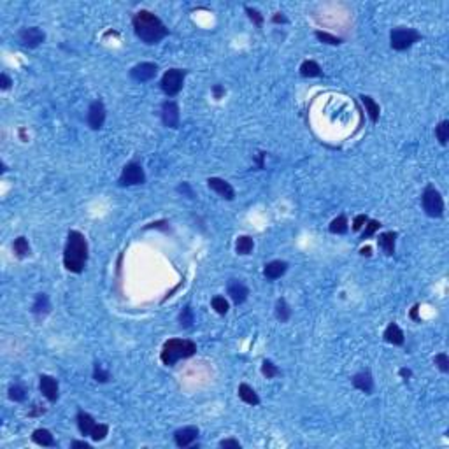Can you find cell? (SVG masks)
<instances>
[{
  "mask_svg": "<svg viewBox=\"0 0 449 449\" xmlns=\"http://www.w3.org/2000/svg\"><path fill=\"white\" fill-rule=\"evenodd\" d=\"M132 26H134L135 35L142 41L144 44H158L162 39L169 35V28L165 26L160 18L155 13L147 9L137 11L132 18Z\"/></svg>",
  "mask_w": 449,
  "mask_h": 449,
  "instance_id": "1",
  "label": "cell"
},
{
  "mask_svg": "<svg viewBox=\"0 0 449 449\" xmlns=\"http://www.w3.org/2000/svg\"><path fill=\"white\" fill-rule=\"evenodd\" d=\"M88 241L79 230H70L63 249V267L72 274H81L88 264Z\"/></svg>",
  "mask_w": 449,
  "mask_h": 449,
  "instance_id": "2",
  "label": "cell"
},
{
  "mask_svg": "<svg viewBox=\"0 0 449 449\" xmlns=\"http://www.w3.org/2000/svg\"><path fill=\"white\" fill-rule=\"evenodd\" d=\"M197 353V344L190 339H169L163 344L160 360L165 367H174L179 360L192 358Z\"/></svg>",
  "mask_w": 449,
  "mask_h": 449,
  "instance_id": "3",
  "label": "cell"
},
{
  "mask_svg": "<svg viewBox=\"0 0 449 449\" xmlns=\"http://www.w3.org/2000/svg\"><path fill=\"white\" fill-rule=\"evenodd\" d=\"M421 41V33L416 28L409 26H397L390 32V46L395 51H405L410 46H414Z\"/></svg>",
  "mask_w": 449,
  "mask_h": 449,
  "instance_id": "4",
  "label": "cell"
},
{
  "mask_svg": "<svg viewBox=\"0 0 449 449\" xmlns=\"http://www.w3.org/2000/svg\"><path fill=\"white\" fill-rule=\"evenodd\" d=\"M421 205L425 214L430 218H442L444 216V199L433 184H428L421 195Z\"/></svg>",
  "mask_w": 449,
  "mask_h": 449,
  "instance_id": "5",
  "label": "cell"
},
{
  "mask_svg": "<svg viewBox=\"0 0 449 449\" xmlns=\"http://www.w3.org/2000/svg\"><path fill=\"white\" fill-rule=\"evenodd\" d=\"M186 74H188V70H184V68H169L160 79V88L167 97H176L182 90Z\"/></svg>",
  "mask_w": 449,
  "mask_h": 449,
  "instance_id": "6",
  "label": "cell"
},
{
  "mask_svg": "<svg viewBox=\"0 0 449 449\" xmlns=\"http://www.w3.org/2000/svg\"><path fill=\"white\" fill-rule=\"evenodd\" d=\"M146 182V172H144L142 165L137 162H128L121 170V176L118 179V184L121 188H128V186H139Z\"/></svg>",
  "mask_w": 449,
  "mask_h": 449,
  "instance_id": "7",
  "label": "cell"
},
{
  "mask_svg": "<svg viewBox=\"0 0 449 449\" xmlns=\"http://www.w3.org/2000/svg\"><path fill=\"white\" fill-rule=\"evenodd\" d=\"M44 41H46V33L39 26H26V28H21L20 32H18V43H20L23 48L35 49L39 48L41 44H44Z\"/></svg>",
  "mask_w": 449,
  "mask_h": 449,
  "instance_id": "8",
  "label": "cell"
},
{
  "mask_svg": "<svg viewBox=\"0 0 449 449\" xmlns=\"http://www.w3.org/2000/svg\"><path fill=\"white\" fill-rule=\"evenodd\" d=\"M179 121H181V113H179V105L174 100H165L162 104V123L165 125L167 128H179Z\"/></svg>",
  "mask_w": 449,
  "mask_h": 449,
  "instance_id": "9",
  "label": "cell"
},
{
  "mask_svg": "<svg viewBox=\"0 0 449 449\" xmlns=\"http://www.w3.org/2000/svg\"><path fill=\"white\" fill-rule=\"evenodd\" d=\"M158 74V65L153 62H140L130 68V78L137 83H147Z\"/></svg>",
  "mask_w": 449,
  "mask_h": 449,
  "instance_id": "10",
  "label": "cell"
},
{
  "mask_svg": "<svg viewBox=\"0 0 449 449\" xmlns=\"http://www.w3.org/2000/svg\"><path fill=\"white\" fill-rule=\"evenodd\" d=\"M86 121L91 130H100L105 123V105L102 100H93L88 107V114H86Z\"/></svg>",
  "mask_w": 449,
  "mask_h": 449,
  "instance_id": "11",
  "label": "cell"
},
{
  "mask_svg": "<svg viewBox=\"0 0 449 449\" xmlns=\"http://www.w3.org/2000/svg\"><path fill=\"white\" fill-rule=\"evenodd\" d=\"M39 390H41V393H43V397L48 402H51V404H55V402L58 400L60 384H58V379H55L53 376H48V374L41 376V378H39Z\"/></svg>",
  "mask_w": 449,
  "mask_h": 449,
  "instance_id": "12",
  "label": "cell"
},
{
  "mask_svg": "<svg viewBox=\"0 0 449 449\" xmlns=\"http://www.w3.org/2000/svg\"><path fill=\"white\" fill-rule=\"evenodd\" d=\"M199 435V427H182L174 432V442H176L177 447H195Z\"/></svg>",
  "mask_w": 449,
  "mask_h": 449,
  "instance_id": "13",
  "label": "cell"
},
{
  "mask_svg": "<svg viewBox=\"0 0 449 449\" xmlns=\"http://www.w3.org/2000/svg\"><path fill=\"white\" fill-rule=\"evenodd\" d=\"M227 293L235 306H241V304H244L247 300V296H249V288H247L242 281L230 279L227 284Z\"/></svg>",
  "mask_w": 449,
  "mask_h": 449,
  "instance_id": "14",
  "label": "cell"
},
{
  "mask_svg": "<svg viewBox=\"0 0 449 449\" xmlns=\"http://www.w3.org/2000/svg\"><path fill=\"white\" fill-rule=\"evenodd\" d=\"M207 186H209V190H212V192H214L216 195L221 197L223 200H228V202H232V200L235 199V190L232 188L230 182L221 179V177H209V179H207Z\"/></svg>",
  "mask_w": 449,
  "mask_h": 449,
  "instance_id": "15",
  "label": "cell"
},
{
  "mask_svg": "<svg viewBox=\"0 0 449 449\" xmlns=\"http://www.w3.org/2000/svg\"><path fill=\"white\" fill-rule=\"evenodd\" d=\"M351 383L356 390L363 391L365 395H372V391H374V378H372L370 370H361L358 374H355Z\"/></svg>",
  "mask_w": 449,
  "mask_h": 449,
  "instance_id": "16",
  "label": "cell"
},
{
  "mask_svg": "<svg viewBox=\"0 0 449 449\" xmlns=\"http://www.w3.org/2000/svg\"><path fill=\"white\" fill-rule=\"evenodd\" d=\"M288 267H290V265H288V261H284V260H272V261H269V264L264 267V276L267 277L269 281L279 279V277H283L284 274H286Z\"/></svg>",
  "mask_w": 449,
  "mask_h": 449,
  "instance_id": "17",
  "label": "cell"
},
{
  "mask_svg": "<svg viewBox=\"0 0 449 449\" xmlns=\"http://www.w3.org/2000/svg\"><path fill=\"white\" fill-rule=\"evenodd\" d=\"M76 423H78V428L83 437H90L95 425H97V421H95V418L91 416V414L85 413V410H78V414H76Z\"/></svg>",
  "mask_w": 449,
  "mask_h": 449,
  "instance_id": "18",
  "label": "cell"
},
{
  "mask_svg": "<svg viewBox=\"0 0 449 449\" xmlns=\"http://www.w3.org/2000/svg\"><path fill=\"white\" fill-rule=\"evenodd\" d=\"M383 339L388 342V344H393V346H404V342H405L404 332H402V328L397 325V323H390V325L384 328Z\"/></svg>",
  "mask_w": 449,
  "mask_h": 449,
  "instance_id": "19",
  "label": "cell"
},
{
  "mask_svg": "<svg viewBox=\"0 0 449 449\" xmlns=\"http://www.w3.org/2000/svg\"><path fill=\"white\" fill-rule=\"evenodd\" d=\"M395 242H397V232H383L378 237V246L386 256L395 254Z\"/></svg>",
  "mask_w": 449,
  "mask_h": 449,
  "instance_id": "20",
  "label": "cell"
},
{
  "mask_svg": "<svg viewBox=\"0 0 449 449\" xmlns=\"http://www.w3.org/2000/svg\"><path fill=\"white\" fill-rule=\"evenodd\" d=\"M51 313V302H49V296L46 293H37L35 300L32 304V314L37 316V318H44Z\"/></svg>",
  "mask_w": 449,
  "mask_h": 449,
  "instance_id": "21",
  "label": "cell"
},
{
  "mask_svg": "<svg viewBox=\"0 0 449 449\" xmlns=\"http://www.w3.org/2000/svg\"><path fill=\"white\" fill-rule=\"evenodd\" d=\"M32 442L41 447H55L56 440L48 428H37L32 432Z\"/></svg>",
  "mask_w": 449,
  "mask_h": 449,
  "instance_id": "22",
  "label": "cell"
},
{
  "mask_svg": "<svg viewBox=\"0 0 449 449\" xmlns=\"http://www.w3.org/2000/svg\"><path fill=\"white\" fill-rule=\"evenodd\" d=\"M237 395H239V398H241V400L244 402V404H247V405L256 407V405H260V402H261L256 391H254L253 388H251L249 384H246V383L239 384Z\"/></svg>",
  "mask_w": 449,
  "mask_h": 449,
  "instance_id": "23",
  "label": "cell"
},
{
  "mask_svg": "<svg viewBox=\"0 0 449 449\" xmlns=\"http://www.w3.org/2000/svg\"><path fill=\"white\" fill-rule=\"evenodd\" d=\"M360 100H361V104L365 105V111H367L372 123H378L379 114H381V107H379L378 102H376L370 95H360Z\"/></svg>",
  "mask_w": 449,
  "mask_h": 449,
  "instance_id": "24",
  "label": "cell"
},
{
  "mask_svg": "<svg viewBox=\"0 0 449 449\" xmlns=\"http://www.w3.org/2000/svg\"><path fill=\"white\" fill-rule=\"evenodd\" d=\"M300 76L302 78H323V68L319 67L318 62H314V60H306V62H302V65H300Z\"/></svg>",
  "mask_w": 449,
  "mask_h": 449,
  "instance_id": "25",
  "label": "cell"
},
{
  "mask_svg": "<svg viewBox=\"0 0 449 449\" xmlns=\"http://www.w3.org/2000/svg\"><path fill=\"white\" fill-rule=\"evenodd\" d=\"M274 313H276V318L279 319L281 323L290 321V318H291V307H290V304L286 302V298H277L276 309H274Z\"/></svg>",
  "mask_w": 449,
  "mask_h": 449,
  "instance_id": "26",
  "label": "cell"
},
{
  "mask_svg": "<svg viewBox=\"0 0 449 449\" xmlns=\"http://www.w3.org/2000/svg\"><path fill=\"white\" fill-rule=\"evenodd\" d=\"M253 247H254V241L249 235H239L237 241H235V251H237V254H242V256L249 254L251 251H253Z\"/></svg>",
  "mask_w": 449,
  "mask_h": 449,
  "instance_id": "27",
  "label": "cell"
},
{
  "mask_svg": "<svg viewBox=\"0 0 449 449\" xmlns=\"http://www.w3.org/2000/svg\"><path fill=\"white\" fill-rule=\"evenodd\" d=\"M328 230L332 232V234H335V235H344V234H348V230H349L348 218H346L344 214H339L337 218H333V219H332V223L328 224Z\"/></svg>",
  "mask_w": 449,
  "mask_h": 449,
  "instance_id": "28",
  "label": "cell"
},
{
  "mask_svg": "<svg viewBox=\"0 0 449 449\" xmlns=\"http://www.w3.org/2000/svg\"><path fill=\"white\" fill-rule=\"evenodd\" d=\"M13 251H14V254H16L18 258H25V256H28L30 254V244H28V239L26 237H18V239H14V242H13Z\"/></svg>",
  "mask_w": 449,
  "mask_h": 449,
  "instance_id": "29",
  "label": "cell"
},
{
  "mask_svg": "<svg viewBox=\"0 0 449 449\" xmlns=\"http://www.w3.org/2000/svg\"><path fill=\"white\" fill-rule=\"evenodd\" d=\"M7 395H9V398L13 402H25L26 400V388L20 383H14L9 386Z\"/></svg>",
  "mask_w": 449,
  "mask_h": 449,
  "instance_id": "30",
  "label": "cell"
},
{
  "mask_svg": "<svg viewBox=\"0 0 449 449\" xmlns=\"http://www.w3.org/2000/svg\"><path fill=\"white\" fill-rule=\"evenodd\" d=\"M314 35H316V39H318L319 43H323V44L339 46V44L344 43V41H342V37H337V35H333V33H328V32H323V30H316Z\"/></svg>",
  "mask_w": 449,
  "mask_h": 449,
  "instance_id": "31",
  "label": "cell"
},
{
  "mask_svg": "<svg viewBox=\"0 0 449 449\" xmlns=\"http://www.w3.org/2000/svg\"><path fill=\"white\" fill-rule=\"evenodd\" d=\"M435 137H437V140H439L440 146H447V140H449V121L447 120L440 121V123L435 127Z\"/></svg>",
  "mask_w": 449,
  "mask_h": 449,
  "instance_id": "32",
  "label": "cell"
},
{
  "mask_svg": "<svg viewBox=\"0 0 449 449\" xmlns=\"http://www.w3.org/2000/svg\"><path fill=\"white\" fill-rule=\"evenodd\" d=\"M261 374H264L265 379H274L281 374V370L272 360H264L261 361Z\"/></svg>",
  "mask_w": 449,
  "mask_h": 449,
  "instance_id": "33",
  "label": "cell"
},
{
  "mask_svg": "<svg viewBox=\"0 0 449 449\" xmlns=\"http://www.w3.org/2000/svg\"><path fill=\"white\" fill-rule=\"evenodd\" d=\"M195 323V314H193V309L190 306H184L182 311L179 313V325L182 328H190V326Z\"/></svg>",
  "mask_w": 449,
  "mask_h": 449,
  "instance_id": "34",
  "label": "cell"
},
{
  "mask_svg": "<svg viewBox=\"0 0 449 449\" xmlns=\"http://www.w3.org/2000/svg\"><path fill=\"white\" fill-rule=\"evenodd\" d=\"M93 379L97 383H109L111 381V372L105 370L104 367H102V363H98V361H95L93 365Z\"/></svg>",
  "mask_w": 449,
  "mask_h": 449,
  "instance_id": "35",
  "label": "cell"
},
{
  "mask_svg": "<svg viewBox=\"0 0 449 449\" xmlns=\"http://www.w3.org/2000/svg\"><path fill=\"white\" fill-rule=\"evenodd\" d=\"M211 306H212V309H214L219 316H224V314L228 313V309H230V306H228L227 298H224V296H221V295L212 296V298H211Z\"/></svg>",
  "mask_w": 449,
  "mask_h": 449,
  "instance_id": "36",
  "label": "cell"
},
{
  "mask_svg": "<svg viewBox=\"0 0 449 449\" xmlns=\"http://www.w3.org/2000/svg\"><path fill=\"white\" fill-rule=\"evenodd\" d=\"M109 435V425L105 423H97L93 428V432H91V440L93 442H100V440H104L105 437Z\"/></svg>",
  "mask_w": 449,
  "mask_h": 449,
  "instance_id": "37",
  "label": "cell"
},
{
  "mask_svg": "<svg viewBox=\"0 0 449 449\" xmlns=\"http://www.w3.org/2000/svg\"><path fill=\"white\" fill-rule=\"evenodd\" d=\"M244 11H246L247 18H249V21L253 23V25H256V26H261V25H264L265 18H264V14H261L258 9H254V7H249V6H246V7H244Z\"/></svg>",
  "mask_w": 449,
  "mask_h": 449,
  "instance_id": "38",
  "label": "cell"
},
{
  "mask_svg": "<svg viewBox=\"0 0 449 449\" xmlns=\"http://www.w3.org/2000/svg\"><path fill=\"white\" fill-rule=\"evenodd\" d=\"M381 228V223L378 221V219H368L367 224H365V230L363 234H361V241H365V239H370L372 235H376V232Z\"/></svg>",
  "mask_w": 449,
  "mask_h": 449,
  "instance_id": "39",
  "label": "cell"
},
{
  "mask_svg": "<svg viewBox=\"0 0 449 449\" xmlns=\"http://www.w3.org/2000/svg\"><path fill=\"white\" fill-rule=\"evenodd\" d=\"M433 363L437 365V368H439L442 374H447V372H449V358H447L446 353H439V355H435Z\"/></svg>",
  "mask_w": 449,
  "mask_h": 449,
  "instance_id": "40",
  "label": "cell"
},
{
  "mask_svg": "<svg viewBox=\"0 0 449 449\" xmlns=\"http://www.w3.org/2000/svg\"><path fill=\"white\" fill-rule=\"evenodd\" d=\"M177 192H179L182 197L190 199V200L195 199V193H193V190H192V184H190V182H186V181H182L181 184L177 186Z\"/></svg>",
  "mask_w": 449,
  "mask_h": 449,
  "instance_id": "41",
  "label": "cell"
},
{
  "mask_svg": "<svg viewBox=\"0 0 449 449\" xmlns=\"http://www.w3.org/2000/svg\"><path fill=\"white\" fill-rule=\"evenodd\" d=\"M367 221H368V216H367V214H358V216H355V219H353V230H355V232L363 230V227H365V224H367Z\"/></svg>",
  "mask_w": 449,
  "mask_h": 449,
  "instance_id": "42",
  "label": "cell"
},
{
  "mask_svg": "<svg viewBox=\"0 0 449 449\" xmlns=\"http://www.w3.org/2000/svg\"><path fill=\"white\" fill-rule=\"evenodd\" d=\"M218 446L223 449H242V444L239 442L237 439H223V440H219Z\"/></svg>",
  "mask_w": 449,
  "mask_h": 449,
  "instance_id": "43",
  "label": "cell"
},
{
  "mask_svg": "<svg viewBox=\"0 0 449 449\" xmlns=\"http://www.w3.org/2000/svg\"><path fill=\"white\" fill-rule=\"evenodd\" d=\"M11 86H13V79L7 76V72H2V74H0V90L7 91Z\"/></svg>",
  "mask_w": 449,
  "mask_h": 449,
  "instance_id": "44",
  "label": "cell"
},
{
  "mask_svg": "<svg viewBox=\"0 0 449 449\" xmlns=\"http://www.w3.org/2000/svg\"><path fill=\"white\" fill-rule=\"evenodd\" d=\"M46 413V409L44 407H41L39 404H33V407L32 409L28 410V416L30 418H35V416H43V414Z\"/></svg>",
  "mask_w": 449,
  "mask_h": 449,
  "instance_id": "45",
  "label": "cell"
},
{
  "mask_svg": "<svg viewBox=\"0 0 449 449\" xmlns=\"http://www.w3.org/2000/svg\"><path fill=\"white\" fill-rule=\"evenodd\" d=\"M211 91H212V95H214L216 100L223 98V97H224V93H227V90H224L221 85H214V86H212V90H211Z\"/></svg>",
  "mask_w": 449,
  "mask_h": 449,
  "instance_id": "46",
  "label": "cell"
},
{
  "mask_svg": "<svg viewBox=\"0 0 449 449\" xmlns=\"http://www.w3.org/2000/svg\"><path fill=\"white\" fill-rule=\"evenodd\" d=\"M272 23H274V25H286V23H288V18L284 16L283 13H276V14H274V16H272Z\"/></svg>",
  "mask_w": 449,
  "mask_h": 449,
  "instance_id": "47",
  "label": "cell"
},
{
  "mask_svg": "<svg viewBox=\"0 0 449 449\" xmlns=\"http://www.w3.org/2000/svg\"><path fill=\"white\" fill-rule=\"evenodd\" d=\"M70 447L72 449H78V447H81V449H91V444H88L86 440H72Z\"/></svg>",
  "mask_w": 449,
  "mask_h": 449,
  "instance_id": "48",
  "label": "cell"
},
{
  "mask_svg": "<svg viewBox=\"0 0 449 449\" xmlns=\"http://www.w3.org/2000/svg\"><path fill=\"white\" fill-rule=\"evenodd\" d=\"M398 376H400L404 381H409V379L413 378V370H410V368H407V367H402L400 370H398Z\"/></svg>",
  "mask_w": 449,
  "mask_h": 449,
  "instance_id": "49",
  "label": "cell"
},
{
  "mask_svg": "<svg viewBox=\"0 0 449 449\" xmlns=\"http://www.w3.org/2000/svg\"><path fill=\"white\" fill-rule=\"evenodd\" d=\"M418 311H420V304H414V307H413V309H410L409 316H410V319H414V321L420 323V321H421V318H420V314H418Z\"/></svg>",
  "mask_w": 449,
  "mask_h": 449,
  "instance_id": "50",
  "label": "cell"
},
{
  "mask_svg": "<svg viewBox=\"0 0 449 449\" xmlns=\"http://www.w3.org/2000/svg\"><path fill=\"white\" fill-rule=\"evenodd\" d=\"M265 157H267V153H265V151H260V153H258V157H256V165H258V169H265V163H264Z\"/></svg>",
  "mask_w": 449,
  "mask_h": 449,
  "instance_id": "51",
  "label": "cell"
},
{
  "mask_svg": "<svg viewBox=\"0 0 449 449\" xmlns=\"http://www.w3.org/2000/svg\"><path fill=\"white\" fill-rule=\"evenodd\" d=\"M360 254H361V256H372V249H370V246L361 247V249H360Z\"/></svg>",
  "mask_w": 449,
  "mask_h": 449,
  "instance_id": "52",
  "label": "cell"
},
{
  "mask_svg": "<svg viewBox=\"0 0 449 449\" xmlns=\"http://www.w3.org/2000/svg\"><path fill=\"white\" fill-rule=\"evenodd\" d=\"M7 172V165H6V162H0V174H6Z\"/></svg>",
  "mask_w": 449,
  "mask_h": 449,
  "instance_id": "53",
  "label": "cell"
}]
</instances>
